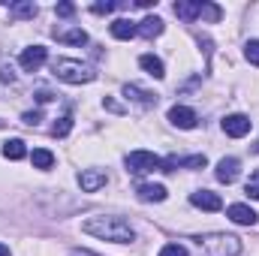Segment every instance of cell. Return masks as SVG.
<instances>
[{"mask_svg":"<svg viewBox=\"0 0 259 256\" xmlns=\"http://www.w3.org/2000/svg\"><path fill=\"white\" fill-rule=\"evenodd\" d=\"M81 232L100 238V241H115V244H130L136 241V232L124 217H112V214H100V217H88L81 223Z\"/></svg>","mask_w":259,"mask_h":256,"instance_id":"1","label":"cell"},{"mask_svg":"<svg viewBox=\"0 0 259 256\" xmlns=\"http://www.w3.org/2000/svg\"><path fill=\"white\" fill-rule=\"evenodd\" d=\"M202 256H238L241 253V241L235 235H226V232H208V235H199L196 238Z\"/></svg>","mask_w":259,"mask_h":256,"instance_id":"2","label":"cell"},{"mask_svg":"<svg viewBox=\"0 0 259 256\" xmlns=\"http://www.w3.org/2000/svg\"><path fill=\"white\" fill-rule=\"evenodd\" d=\"M52 69H55V75L61 81H66V84H88V81L97 78V72L91 66L81 64V61H72V58H58Z\"/></svg>","mask_w":259,"mask_h":256,"instance_id":"3","label":"cell"},{"mask_svg":"<svg viewBox=\"0 0 259 256\" xmlns=\"http://www.w3.org/2000/svg\"><path fill=\"white\" fill-rule=\"evenodd\" d=\"M175 15L181 18V21H193V18H208V21H220V6H214V3H187V0H178L175 3Z\"/></svg>","mask_w":259,"mask_h":256,"instance_id":"4","label":"cell"},{"mask_svg":"<svg viewBox=\"0 0 259 256\" xmlns=\"http://www.w3.org/2000/svg\"><path fill=\"white\" fill-rule=\"evenodd\" d=\"M160 169V157L151 154V151H130L127 154V172L130 175H145V172H154Z\"/></svg>","mask_w":259,"mask_h":256,"instance_id":"5","label":"cell"},{"mask_svg":"<svg viewBox=\"0 0 259 256\" xmlns=\"http://www.w3.org/2000/svg\"><path fill=\"white\" fill-rule=\"evenodd\" d=\"M46 61H49V49H46V46H30V49H24L21 58H18L21 69H27V72H36Z\"/></svg>","mask_w":259,"mask_h":256,"instance_id":"6","label":"cell"},{"mask_svg":"<svg viewBox=\"0 0 259 256\" xmlns=\"http://www.w3.org/2000/svg\"><path fill=\"white\" fill-rule=\"evenodd\" d=\"M214 175H217V181H220V184H235V181H238V175H241V163H238L235 157H223V160L217 163Z\"/></svg>","mask_w":259,"mask_h":256,"instance_id":"7","label":"cell"},{"mask_svg":"<svg viewBox=\"0 0 259 256\" xmlns=\"http://www.w3.org/2000/svg\"><path fill=\"white\" fill-rule=\"evenodd\" d=\"M169 121H172V127H178V130H193L199 124V118H196V112L190 106H172L169 109Z\"/></svg>","mask_w":259,"mask_h":256,"instance_id":"8","label":"cell"},{"mask_svg":"<svg viewBox=\"0 0 259 256\" xmlns=\"http://www.w3.org/2000/svg\"><path fill=\"white\" fill-rule=\"evenodd\" d=\"M226 217H229L232 223H238V226H253V223H256V211H253L250 205H244V202L229 205V208H226Z\"/></svg>","mask_w":259,"mask_h":256,"instance_id":"9","label":"cell"},{"mask_svg":"<svg viewBox=\"0 0 259 256\" xmlns=\"http://www.w3.org/2000/svg\"><path fill=\"white\" fill-rule=\"evenodd\" d=\"M223 133L232 136V139H241L250 133V118L247 115H226L223 118Z\"/></svg>","mask_w":259,"mask_h":256,"instance_id":"10","label":"cell"},{"mask_svg":"<svg viewBox=\"0 0 259 256\" xmlns=\"http://www.w3.org/2000/svg\"><path fill=\"white\" fill-rule=\"evenodd\" d=\"M106 181H109V178H106L103 169H84V172L78 175V187L84 193H97L100 187H106Z\"/></svg>","mask_w":259,"mask_h":256,"instance_id":"11","label":"cell"},{"mask_svg":"<svg viewBox=\"0 0 259 256\" xmlns=\"http://www.w3.org/2000/svg\"><path fill=\"white\" fill-rule=\"evenodd\" d=\"M190 205L202 208V211H220L223 208V199L211 190H196V193H190Z\"/></svg>","mask_w":259,"mask_h":256,"instance_id":"12","label":"cell"},{"mask_svg":"<svg viewBox=\"0 0 259 256\" xmlns=\"http://www.w3.org/2000/svg\"><path fill=\"white\" fill-rule=\"evenodd\" d=\"M55 39L58 42H66V46H84L88 42V33L81 27H55Z\"/></svg>","mask_w":259,"mask_h":256,"instance_id":"13","label":"cell"},{"mask_svg":"<svg viewBox=\"0 0 259 256\" xmlns=\"http://www.w3.org/2000/svg\"><path fill=\"white\" fill-rule=\"evenodd\" d=\"M124 97L133 100V103H139V106H145V109L157 106V97H154V94H148V91H142L139 84H124Z\"/></svg>","mask_w":259,"mask_h":256,"instance_id":"14","label":"cell"},{"mask_svg":"<svg viewBox=\"0 0 259 256\" xmlns=\"http://www.w3.org/2000/svg\"><path fill=\"white\" fill-rule=\"evenodd\" d=\"M136 30H139V36H145V39H154V36H160V33H163V18H157V15H148V18H142V21L136 24Z\"/></svg>","mask_w":259,"mask_h":256,"instance_id":"15","label":"cell"},{"mask_svg":"<svg viewBox=\"0 0 259 256\" xmlns=\"http://www.w3.org/2000/svg\"><path fill=\"white\" fill-rule=\"evenodd\" d=\"M112 36H115V39H133V36H139L136 21H130V18H118V21H112Z\"/></svg>","mask_w":259,"mask_h":256,"instance_id":"16","label":"cell"},{"mask_svg":"<svg viewBox=\"0 0 259 256\" xmlns=\"http://www.w3.org/2000/svg\"><path fill=\"white\" fill-rule=\"evenodd\" d=\"M139 199L142 202H163L166 199V187L163 184H139Z\"/></svg>","mask_w":259,"mask_h":256,"instance_id":"17","label":"cell"},{"mask_svg":"<svg viewBox=\"0 0 259 256\" xmlns=\"http://www.w3.org/2000/svg\"><path fill=\"white\" fill-rule=\"evenodd\" d=\"M139 66H142L148 75H154V78H163V75H166L163 61H160V58H154V55H142V58H139Z\"/></svg>","mask_w":259,"mask_h":256,"instance_id":"18","label":"cell"},{"mask_svg":"<svg viewBox=\"0 0 259 256\" xmlns=\"http://www.w3.org/2000/svg\"><path fill=\"white\" fill-rule=\"evenodd\" d=\"M9 12H12L15 18H33V15L39 12V6H36L33 0H21V3H12Z\"/></svg>","mask_w":259,"mask_h":256,"instance_id":"19","label":"cell"},{"mask_svg":"<svg viewBox=\"0 0 259 256\" xmlns=\"http://www.w3.org/2000/svg\"><path fill=\"white\" fill-rule=\"evenodd\" d=\"M3 157H6V160H21V157H27L24 142H21V139H9V142L3 145Z\"/></svg>","mask_w":259,"mask_h":256,"instance_id":"20","label":"cell"},{"mask_svg":"<svg viewBox=\"0 0 259 256\" xmlns=\"http://www.w3.org/2000/svg\"><path fill=\"white\" fill-rule=\"evenodd\" d=\"M30 160H33L36 169H52V166H55V154L46 151V148H36V151L30 154Z\"/></svg>","mask_w":259,"mask_h":256,"instance_id":"21","label":"cell"},{"mask_svg":"<svg viewBox=\"0 0 259 256\" xmlns=\"http://www.w3.org/2000/svg\"><path fill=\"white\" fill-rule=\"evenodd\" d=\"M69 130H72V118H69V115H64V118H58V121L52 124V136L64 139V136H69Z\"/></svg>","mask_w":259,"mask_h":256,"instance_id":"22","label":"cell"},{"mask_svg":"<svg viewBox=\"0 0 259 256\" xmlns=\"http://www.w3.org/2000/svg\"><path fill=\"white\" fill-rule=\"evenodd\" d=\"M181 166H184V169H205L208 160H205V154H193V157H184Z\"/></svg>","mask_w":259,"mask_h":256,"instance_id":"23","label":"cell"},{"mask_svg":"<svg viewBox=\"0 0 259 256\" xmlns=\"http://www.w3.org/2000/svg\"><path fill=\"white\" fill-rule=\"evenodd\" d=\"M244 58L253 66H259V39H250V42L244 46Z\"/></svg>","mask_w":259,"mask_h":256,"instance_id":"24","label":"cell"},{"mask_svg":"<svg viewBox=\"0 0 259 256\" xmlns=\"http://www.w3.org/2000/svg\"><path fill=\"white\" fill-rule=\"evenodd\" d=\"M160 256H190V253H187V247H181V244H166V247L160 250Z\"/></svg>","mask_w":259,"mask_h":256,"instance_id":"25","label":"cell"},{"mask_svg":"<svg viewBox=\"0 0 259 256\" xmlns=\"http://www.w3.org/2000/svg\"><path fill=\"white\" fill-rule=\"evenodd\" d=\"M118 3H112V0H106V3H94L91 6V12H97V15H106V12H112Z\"/></svg>","mask_w":259,"mask_h":256,"instance_id":"26","label":"cell"},{"mask_svg":"<svg viewBox=\"0 0 259 256\" xmlns=\"http://www.w3.org/2000/svg\"><path fill=\"white\" fill-rule=\"evenodd\" d=\"M55 12H58V15H61V18H69V15H75V6H72V3H58V6H55Z\"/></svg>","mask_w":259,"mask_h":256,"instance_id":"27","label":"cell"},{"mask_svg":"<svg viewBox=\"0 0 259 256\" xmlns=\"http://www.w3.org/2000/svg\"><path fill=\"white\" fill-rule=\"evenodd\" d=\"M247 196H250V199H259V172L247 181Z\"/></svg>","mask_w":259,"mask_h":256,"instance_id":"28","label":"cell"},{"mask_svg":"<svg viewBox=\"0 0 259 256\" xmlns=\"http://www.w3.org/2000/svg\"><path fill=\"white\" fill-rule=\"evenodd\" d=\"M0 78H3V81H12V78H15V75H12V66H0Z\"/></svg>","mask_w":259,"mask_h":256,"instance_id":"29","label":"cell"},{"mask_svg":"<svg viewBox=\"0 0 259 256\" xmlns=\"http://www.w3.org/2000/svg\"><path fill=\"white\" fill-rule=\"evenodd\" d=\"M24 124H30V127L39 124V112H27V115H24Z\"/></svg>","mask_w":259,"mask_h":256,"instance_id":"30","label":"cell"},{"mask_svg":"<svg viewBox=\"0 0 259 256\" xmlns=\"http://www.w3.org/2000/svg\"><path fill=\"white\" fill-rule=\"evenodd\" d=\"M0 256H12V253H9V247H6V244H0Z\"/></svg>","mask_w":259,"mask_h":256,"instance_id":"31","label":"cell"},{"mask_svg":"<svg viewBox=\"0 0 259 256\" xmlns=\"http://www.w3.org/2000/svg\"><path fill=\"white\" fill-rule=\"evenodd\" d=\"M72 256H94V253H88V250H72Z\"/></svg>","mask_w":259,"mask_h":256,"instance_id":"32","label":"cell"},{"mask_svg":"<svg viewBox=\"0 0 259 256\" xmlns=\"http://www.w3.org/2000/svg\"><path fill=\"white\" fill-rule=\"evenodd\" d=\"M0 127H3V121H0Z\"/></svg>","mask_w":259,"mask_h":256,"instance_id":"33","label":"cell"}]
</instances>
